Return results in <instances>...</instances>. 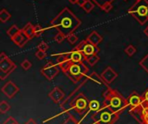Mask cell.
I'll return each instance as SVG.
<instances>
[{
	"label": "cell",
	"mask_w": 148,
	"mask_h": 124,
	"mask_svg": "<svg viewBox=\"0 0 148 124\" xmlns=\"http://www.w3.org/2000/svg\"><path fill=\"white\" fill-rule=\"evenodd\" d=\"M98 7H100L101 10H103V8L105 7L106 4L109 3H113L114 0H92Z\"/></svg>",
	"instance_id": "cell-20"
},
{
	"label": "cell",
	"mask_w": 148,
	"mask_h": 124,
	"mask_svg": "<svg viewBox=\"0 0 148 124\" xmlns=\"http://www.w3.org/2000/svg\"><path fill=\"white\" fill-rule=\"evenodd\" d=\"M65 96L64 92L58 87L54 88L49 93V97H50L55 103H59L62 101Z\"/></svg>",
	"instance_id": "cell-10"
},
{
	"label": "cell",
	"mask_w": 148,
	"mask_h": 124,
	"mask_svg": "<svg viewBox=\"0 0 148 124\" xmlns=\"http://www.w3.org/2000/svg\"><path fill=\"white\" fill-rule=\"evenodd\" d=\"M66 38H67L68 42H69L70 44H75V43H77V41H78V37H77V36H76V35H75L74 33L70 34V35H69V37H67Z\"/></svg>",
	"instance_id": "cell-26"
},
{
	"label": "cell",
	"mask_w": 148,
	"mask_h": 124,
	"mask_svg": "<svg viewBox=\"0 0 148 124\" xmlns=\"http://www.w3.org/2000/svg\"><path fill=\"white\" fill-rule=\"evenodd\" d=\"M82 23V21L75 16V14L69 9L64 8L52 21L50 28H55L61 32L65 37L72 34Z\"/></svg>",
	"instance_id": "cell-1"
},
{
	"label": "cell",
	"mask_w": 148,
	"mask_h": 124,
	"mask_svg": "<svg viewBox=\"0 0 148 124\" xmlns=\"http://www.w3.org/2000/svg\"><path fill=\"white\" fill-rule=\"evenodd\" d=\"M90 66H94L99 61H100V56L97 55V54H95V55H92L90 56H88L85 60Z\"/></svg>",
	"instance_id": "cell-17"
},
{
	"label": "cell",
	"mask_w": 148,
	"mask_h": 124,
	"mask_svg": "<svg viewBox=\"0 0 148 124\" xmlns=\"http://www.w3.org/2000/svg\"><path fill=\"white\" fill-rule=\"evenodd\" d=\"M140 65L147 70L148 72V55L147 56H146L144 58H143V60L140 62Z\"/></svg>",
	"instance_id": "cell-32"
},
{
	"label": "cell",
	"mask_w": 148,
	"mask_h": 124,
	"mask_svg": "<svg viewBox=\"0 0 148 124\" xmlns=\"http://www.w3.org/2000/svg\"><path fill=\"white\" fill-rule=\"evenodd\" d=\"M136 1H139V0H136Z\"/></svg>",
	"instance_id": "cell-43"
},
{
	"label": "cell",
	"mask_w": 148,
	"mask_h": 124,
	"mask_svg": "<svg viewBox=\"0 0 148 124\" xmlns=\"http://www.w3.org/2000/svg\"><path fill=\"white\" fill-rule=\"evenodd\" d=\"M31 66H32L31 63H30L29 60H27V59L23 60V61L21 63V67H22L24 70H29V69L31 68Z\"/></svg>",
	"instance_id": "cell-27"
},
{
	"label": "cell",
	"mask_w": 148,
	"mask_h": 124,
	"mask_svg": "<svg viewBox=\"0 0 148 124\" xmlns=\"http://www.w3.org/2000/svg\"><path fill=\"white\" fill-rule=\"evenodd\" d=\"M72 63H73V62L71 60H66V61H64V62H62L61 63H58V65L60 67V70H62L64 73H66L69 70Z\"/></svg>",
	"instance_id": "cell-18"
},
{
	"label": "cell",
	"mask_w": 148,
	"mask_h": 124,
	"mask_svg": "<svg viewBox=\"0 0 148 124\" xmlns=\"http://www.w3.org/2000/svg\"><path fill=\"white\" fill-rule=\"evenodd\" d=\"M144 33H145V35H146V36L148 37V26H147V27H146V29L144 30Z\"/></svg>",
	"instance_id": "cell-40"
},
{
	"label": "cell",
	"mask_w": 148,
	"mask_h": 124,
	"mask_svg": "<svg viewBox=\"0 0 148 124\" xmlns=\"http://www.w3.org/2000/svg\"><path fill=\"white\" fill-rule=\"evenodd\" d=\"M37 49L40 50H42V51H45V52H46V50H48L49 49V46L45 42L42 41V42L37 45Z\"/></svg>",
	"instance_id": "cell-28"
},
{
	"label": "cell",
	"mask_w": 148,
	"mask_h": 124,
	"mask_svg": "<svg viewBox=\"0 0 148 124\" xmlns=\"http://www.w3.org/2000/svg\"><path fill=\"white\" fill-rule=\"evenodd\" d=\"M44 30H45V29H43L41 25H39V24L35 25V28H34V37H41L44 33Z\"/></svg>",
	"instance_id": "cell-19"
},
{
	"label": "cell",
	"mask_w": 148,
	"mask_h": 124,
	"mask_svg": "<svg viewBox=\"0 0 148 124\" xmlns=\"http://www.w3.org/2000/svg\"><path fill=\"white\" fill-rule=\"evenodd\" d=\"M99 103L95 100H93L89 103V109L91 110H97L99 109Z\"/></svg>",
	"instance_id": "cell-29"
},
{
	"label": "cell",
	"mask_w": 148,
	"mask_h": 124,
	"mask_svg": "<svg viewBox=\"0 0 148 124\" xmlns=\"http://www.w3.org/2000/svg\"><path fill=\"white\" fill-rule=\"evenodd\" d=\"M69 3H73V4H76V3H78V1L79 0H68Z\"/></svg>",
	"instance_id": "cell-39"
},
{
	"label": "cell",
	"mask_w": 148,
	"mask_h": 124,
	"mask_svg": "<svg viewBox=\"0 0 148 124\" xmlns=\"http://www.w3.org/2000/svg\"><path fill=\"white\" fill-rule=\"evenodd\" d=\"M124 1H127V0H124Z\"/></svg>",
	"instance_id": "cell-42"
},
{
	"label": "cell",
	"mask_w": 148,
	"mask_h": 124,
	"mask_svg": "<svg viewBox=\"0 0 148 124\" xmlns=\"http://www.w3.org/2000/svg\"><path fill=\"white\" fill-rule=\"evenodd\" d=\"M36 56L38 58V59H40V60H42V59H44L45 57H46V52L45 51H42V50H37V51L36 52Z\"/></svg>",
	"instance_id": "cell-31"
},
{
	"label": "cell",
	"mask_w": 148,
	"mask_h": 124,
	"mask_svg": "<svg viewBox=\"0 0 148 124\" xmlns=\"http://www.w3.org/2000/svg\"><path fill=\"white\" fill-rule=\"evenodd\" d=\"M102 39H103V37L97 31H95V30L92 31L87 37V38H86V40L88 43H92V44H94L95 46H98V44H100L102 42Z\"/></svg>",
	"instance_id": "cell-12"
},
{
	"label": "cell",
	"mask_w": 148,
	"mask_h": 124,
	"mask_svg": "<svg viewBox=\"0 0 148 124\" xmlns=\"http://www.w3.org/2000/svg\"><path fill=\"white\" fill-rule=\"evenodd\" d=\"M112 9H113V3H108V4L105 5V7L103 8L102 10H104L105 12H109Z\"/></svg>",
	"instance_id": "cell-35"
},
{
	"label": "cell",
	"mask_w": 148,
	"mask_h": 124,
	"mask_svg": "<svg viewBox=\"0 0 148 124\" xmlns=\"http://www.w3.org/2000/svg\"><path fill=\"white\" fill-rule=\"evenodd\" d=\"M10 109V104L6 102V101H2L0 103V112L2 114H4L6 112H8Z\"/></svg>",
	"instance_id": "cell-21"
},
{
	"label": "cell",
	"mask_w": 148,
	"mask_h": 124,
	"mask_svg": "<svg viewBox=\"0 0 148 124\" xmlns=\"http://www.w3.org/2000/svg\"><path fill=\"white\" fill-rule=\"evenodd\" d=\"M62 124H77V122L73 118V117H69Z\"/></svg>",
	"instance_id": "cell-34"
},
{
	"label": "cell",
	"mask_w": 148,
	"mask_h": 124,
	"mask_svg": "<svg viewBox=\"0 0 148 124\" xmlns=\"http://www.w3.org/2000/svg\"><path fill=\"white\" fill-rule=\"evenodd\" d=\"M21 30H21V29H19L17 25L13 24V25H11V26L9 28V30L6 31V34H7V35L10 37V39H11L13 37H15V36H16L17 33H19Z\"/></svg>",
	"instance_id": "cell-14"
},
{
	"label": "cell",
	"mask_w": 148,
	"mask_h": 124,
	"mask_svg": "<svg viewBox=\"0 0 148 124\" xmlns=\"http://www.w3.org/2000/svg\"><path fill=\"white\" fill-rule=\"evenodd\" d=\"M11 17V14L5 9H2L0 11V21L2 23H6Z\"/></svg>",
	"instance_id": "cell-16"
},
{
	"label": "cell",
	"mask_w": 148,
	"mask_h": 124,
	"mask_svg": "<svg viewBox=\"0 0 148 124\" xmlns=\"http://www.w3.org/2000/svg\"><path fill=\"white\" fill-rule=\"evenodd\" d=\"M75 50H80L82 52V54L85 56V60L88 56H90L92 55L97 54L100 51V49L98 48V46H95L90 43H88L86 39L82 40V42H80L77 46L75 48Z\"/></svg>",
	"instance_id": "cell-4"
},
{
	"label": "cell",
	"mask_w": 148,
	"mask_h": 124,
	"mask_svg": "<svg viewBox=\"0 0 148 124\" xmlns=\"http://www.w3.org/2000/svg\"><path fill=\"white\" fill-rule=\"evenodd\" d=\"M68 56H69V58L73 63H82L85 60V56L82 54V52L75 49L71 52H68Z\"/></svg>",
	"instance_id": "cell-11"
},
{
	"label": "cell",
	"mask_w": 148,
	"mask_h": 124,
	"mask_svg": "<svg viewBox=\"0 0 148 124\" xmlns=\"http://www.w3.org/2000/svg\"><path fill=\"white\" fill-rule=\"evenodd\" d=\"M34 28L35 26L32 25L31 23H28L23 29H22V31L23 32V34L29 39L31 40L34 37Z\"/></svg>",
	"instance_id": "cell-13"
},
{
	"label": "cell",
	"mask_w": 148,
	"mask_h": 124,
	"mask_svg": "<svg viewBox=\"0 0 148 124\" xmlns=\"http://www.w3.org/2000/svg\"><path fill=\"white\" fill-rule=\"evenodd\" d=\"M65 38H66V37H65L61 32H58V33L56 35V37H55V41H56L57 43H61L63 42V40H64Z\"/></svg>",
	"instance_id": "cell-30"
},
{
	"label": "cell",
	"mask_w": 148,
	"mask_h": 124,
	"mask_svg": "<svg viewBox=\"0 0 148 124\" xmlns=\"http://www.w3.org/2000/svg\"><path fill=\"white\" fill-rule=\"evenodd\" d=\"M11 41L13 42V43H15L16 46L18 47H23L29 41V39L23 34V32L21 30L19 33H17L15 37H13L11 38Z\"/></svg>",
	"instance_id": "cell-9"
},
{
	"label": "cell",
	"mask_w": 148,
	"mask_h": 124,
	"mask_svg": "<svg viewBox=\"0 0 148 124\" xmlns=\"http://www.w3.org/2000/svg\"><path fill=\"white\" fill-rule=\"evenodd\" d=\"M101 120L103 122H108L111 120V115L108 114V113H104L101 115Z\"/></svg>",
	"instance_id": "cell-33"
},
{
	"label": "cell",
	"mask_w": 148,
	"mask_h": 124,
	"mask_svg": "<svg viewBox=\"0 0 148 124\" xmlns=\"http://www.w3.org/2000/svg\"><path fill=\"white\" fill-rule=\"evenodd\" d=\"M16 123V120H15L14 118L9 117V118H8V119H7L3 124H15Z\"/></svg>",
	"instance_id": "cell-36"
},
{
	"label": "cell",
	"mask_w": 148,
	"mask_h": 124,
	"mask_svg": "<svg viewBox=\"0 0 148 124\" xmlns=\"http://www.w3.org/2000/svg\"><path fill=\"white\" fill-rule=\"evenodd\" d=\"M145 98L147 101H148V90H147V92L145 93Z\"/></svg>",
	"instance_id": "cell-41"
},
{
	"label": "cell",
	"mask_w": 148,
	"mask_h": 124,
	"mask_svg": "<svg viewBox=\"0 0 148 124\" xmlns=\"http://www.w3.org/2000/svg\"><path fill=\"white\" fill-rule=\"evenodd\" d=\"M19 91V88L11 81L7 82L3 87H2V92L9 98L14 97V96Z\"/></svg>",
	"instance_id": "cell-7"
},
{
	"label": "cell",
	"mask_w": 148,
	"mask_h": 124,
	"mask_svg": "<svg viewBox=\"0 0 148 124\" xmlns=\"http://www.w3.org/2000/svg\"><path fill=\"white\" fill-rule=\"evenodd\" d=\"M88 72V67L82 63H73L69 70L65 73L67 76L74 83H78L82 76H85Z\"/></svg>",
	"instance_id": "cell-3"
},
{
	"label": "cell",
	"mask_w": 148,
	"mask_h": 124,
	"mask_svg": "<svg viewBox=\"0 0 148 124\" xmlns=\"http://www.w3.org/2000/svg\"><path fill=\"white\" fill-rule=\"evenodd\" d=\"M92 80H94L95 82H96V83H98L99 84H103V83H105L104 82V80L101 78V76H98L95 72H93L91 75H90V76H89Z\"/></svg>",
	"instance_id": "cell-24"
},
{
	"label": "cell",
	"mask_w": 148,
	"mask_h": 124,
	"mask_svg": "<svg viewBox=\"0 0 148 124\" xmlns=\"http://www.w3.org/2000/svg\"><path fill=\"white\" fill-rule=\"evenodd\" d=\"M75 106H76V109H78V110H83V109H85L86 106H87L86 100L84 98H79V99H77Z\"/></svg>",
	"instance_id": "cell-23"
},
{
	"label": "cell",
	"mask_w": 148,
	"mask_h": 124,
	"mask_svg": "<svg viewBox=\"0 0 148 124\" xmlns=\"http://www.w3.org/2000/svg\"><path fill=\"white\" fill-rule=\"evenodd\" d=\"M137 50L134 45H128L126 49H125V53L128 56H133L135 53H136Z\"/></svg>",
	"instance_id": "cell-22"
},
{
	"label": "cell",
	"mask_w": 148,
	"mask_h": 124,
	"mask_svg": "<svg viewBox=\"0 0 148 124\" xmlns=\"http://www.w3.org/2000/svg\"><path fill=\"white\" fill-rule=\"evenodd\" d=\"M141 103V99L140 96H130V103L134 106H137L139 104H140Z\"/></svg>",
	"instance_id": "cell-25"
},
{
	"label": "cell",
	"mask_w": 148,
	"mask_h": 124,
	"mask_svg": "<svg viewBox=\"0 0 148 124\" xmlns=\"http://www.w3.org/2000/svg\"><path fill=\"white\" fill-rule=\"evenodd\" d=\"M26 124H36V123L33 119H29V120L26 123Z\"/></svg>",
	"instance_id": "cell-38"
},
{
	"label": "cell",
	"mask_w": 148,
	"mask_h": 124,
	"mask_svg": "<svg viewBox=\"0 0 148 124\" xmlns=\"http://www.w3.org/2000/svg\"><path fill=\"white\" fill-rule=\"evenodd\" d=\"M59 70H60L59 65L49 61L48 62L46 65H44L41 69V73L43 76H45L46 79L51 81L57 76V74L59 73Z\"/></svg>",
	"instance_id": "cell-5"
},
{
	"label": "cell",
	"mask_w": 148,
	"mask_h": 124,
	"mask_svg": "<svg viewBox=\"0 0 148 124\" xmlns=\"http://www.w3.org/2000/svg\"><path fill=\"white\" fill-rule=\"evenodd\" d=\"M81 7L87 12V13H89L91 12L94 8H95V3L92 1V0H87L84 3H82L81 5Z\"/></svg>",
	"instance_id": "cell-15"
},
{
	"label": "cell",
	"mask_w": 148,
	"mask_h": 124,
	"mask_svg": "<svg viewBox=\"0 0 148 124\" xmlns=\"http://www.w3.org/2000/svg\"><path fill=\"white\" fill-rule=\"evenodd\" d=\"M101 78L104 80V82L108 84H110L111 83H113L116 77L118 76V74L114 70V69H112L111 67H107L101 73Z\"/></svg>",
	"instance_id": "cell-8"
},
{
	"label": "cell",
	"mask_w": 148,
	"mask_h": 124,
	"mask_svg": "<svg viewBox=\"0 0 148 124\" xmlns=\"http://www.w3.org/2000/svg\"><path fill=\"white\" fill-rule=\"evenodd\" d=\"M16 68V65L9 58L0 61V79L4 80L13 70Z\"/></svg>",
	"instance_id": "cell-6"
},
{
	"label": "cell",
	"mask_w": 148,
	"mask_h": 124,
	"mask_svg": "<svg viewBox=\"0 0 148 124\" xmlns=\"http://www.w3.org/2000/svg\"><path fill=\"white\" fill-rule=\"evenodd\" d=\"M8 56L5 55V53L4 52H2L1 54H0V61H3V60H4V59H6Z\"/></svg>",
	"instance_id": "cell-37"
},
{
	"label": "cell",
	"mask_w": 148,
	"mask_h": 124,
	"mask_svg": "<svg viewBox=\"0 0 148 124\" xmlns=\"http://www.w3.org/2000/svg\"><path fill=\"white\" fill-rule=\"evenodd\" d=\"M96 124H100V123H96Z\"/></svg>",
	"instance_id": "cell-44"
},
{
	"label": "cell",
	"mask_w": 148,
	"mask_h": 124,
	"mask_svg": "<svg viewBox=\"0 0 148 124\" xmlns=\"http://www.w3.org/2000/svg\"><path fill=\"white\" fill-rule=\"evenodd\" d=\"M128 13L133 16L140 24L143 25L148 22V1H136L128 10Z\"/></svg>",
	"instance_id": "cell-2"
}]
</instances>
